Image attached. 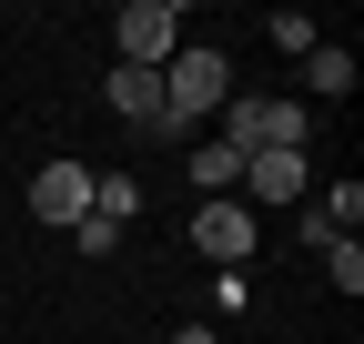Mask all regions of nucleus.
Instances as JSON below:
<instances>
[{"label": "nucleus", "instance_id": "ddd939ff", "mask_svg": "<svg viewBox=\"0 0 364 344\" xmlns=\"http://www.w3.org/2000/svg\"><path fill=\"white\" fill-rule=\"evenodd\" d=\"M71 243H81V253H91V264H102V253H112V243H122V223H102V213H81V223H71Z\"/></svg>", "mask_w": 364, "mask_h": 344}, {"label": "nucleus", "instance_id": "9d476101", "mask_svg": "<svg viewBox=\"0 0 364 344\" xmlns=\"http://www.w3.org/2000/svg\"><path fill=\"white\" fill-rule=\"evenodd\" d=\"M193 183H203V193H233V183H243V152L203 142V152H193Z\"/></svg>", "mask_w": 364, "mask_h": 344}, {"label": "nucleus", "instance_id": "1a4fd4ad", "mask_svg": "<svg viewBox=\"0 0 364 344\" xmlns=\"http://www.w3.org/2000/svg\"><path fill=\"white\" fill-rule=\"evenodd\" d=\"M314 223H324V233H354L364 223V183H324V193H314Z\"/></svg>", "mask_w": 364, "mask_h": 344}, {"label": "nucleus", "instance_id": "423d86ee", "mask_svg": "<svg viewBox=\"0 0 364 344\" xmlns=\"http://www.w3.org/2000/svg\"><path fill=\"white\" fill-rule=\"evenodd\" d=\"M233 193H253V203H294V193H314V162L304 152H243V183Z\"/></svg>", "mask_w": 364, "mask_h": 344}, {"label": "nucleus", "instance_id": "0eeeda50", "mask_svg": "<svg viewBox=\"0 0 364 344\" xmlns=\"http://www.w3.org/2000/svg\"><path fill=\"white\" fill-rule=\"evenodd\" d=\"M91 213H102V223H132V213H142V183H132V172H91Z\"/></svg>", "mask_w": 364, "mask_h": 344}, {"label": "nucleus", "instance_id": "4468645a", "mask_svg": "<svg viewBox=\"0 0 364 344\" xmlns=\"http://www.w3.org/2000/svg\"><path fill=\"white\" fill-rule=\"evenodd\" d=\"M182 344H213V324H182Z\"/></svg>", "mask_w": 364, "mask_h": 344}, {"label": "nucleus", "instance_id": "7ed1b4c3", "mask_svg": "<svg viewBox=\"0 0 364 344\" xmlns=\"http://www.w3.org/2000/svg\"><path fill=\"white\" fill-rule=\"evenodd\" d=\"M31 213L71 233L81 213H91V162H41V172H31Z\"/></svg>", "mask_w": 364, "mask_h": 344}, {"label": "nucleus", "instance_id": "f03ea898", "mask_svg": "<svg viewBox=\"0 0 364 344\" xmlns=\"http://www.w3.org/2000/svg\"><path fill=\"white\" fill-rule=\"evenodd\" d=\"M182 51V11H172V0H132V11L112 21V61L122 71H162Z\"/></svg>", "mask_w": 364, "mask_h": 344}, {"label": "nucleus", "instance_id": "f257e3e1", "mask_svg": "<svg viewBox=\"0 0 364 344\" xmlns=\"http://www.w3.org/2000/svg\"><path fill=\"white\" fill-rule=\"evenodd\" d=\"M223 102H233V61H223L213 41H182V51L162 61V112H172V132L203 122V112H223Z\"/></svg>", "mask_w": 364, "mask_h": 344}, {"label": "nucleus", "instance_id": "9b49d317", "mask_svg": "<svg viewBox=\"0 0 364 344\" xmlns=\"http://www.w3.org/2000/svg\"><path fill=\"white\" fill-rule=\"evenodd\" d=\"M263 41H273V51H294V61H304V51H314V41H324V31H314L304 11H273V21H263Z\"/></svg>", "mask_w": 364, "mask_h": 344}, {"label": "nucleus", "instance_id": "6e6552de", "mask_svg": "<svg viewBox=\"0 0 364 344\" xmlns=\"http://www.w3.org/2000/svg\"><path fill=\"white\" fill-rule=\"evenodd\" d=\"M304 81H314V92H354V51H344V41H314V51H304Z\"/></svg>", "mask_w": 364, "mask_h": 344}, {"label": "nucleus", "instance_id": "f8f14e48", "mask_svg": "<svg viewBox=\"0 0 364 344\" xmlns=\"http://www.w3.org/2000/svg\"><path fill=\"white\" fill-rule=\"evenodd\" d=\"M324 274H334L344 294H364V243H354V233H344V243H324Z\"/></svg>", "mask_w": 364, "mask_h": 344}, {"label": "nucleus", "instance_id": "20e7f679", "mask_svg": "<svg viewBox=\"0 0 364 344\" xmlns=\"http://www.w3.org/2000/svg\"><path fill=\"white\" fill-rule=\"evenodd\" d=\"M193 243L213 253L223 274H233L243 253H253V203H233V193H223V203H203V213H193Z\"/></svg>", "mask_w": 364, "mask_h": 344}, {"label": "nucleus", "instance_id": "39448f33", "mask_svg": "<svg viewBox=\"0 0 364 344\" xmlns=\"http://www.w3.org/2000/svg\"><path fill=\"white\" fill-rule=\"evenodd\" d=\"M112 112L132 122V132H162V142H182V132H172V112H162V71H122V61H112Z\"/></svg>", "mask_w": 364, "mask_h": 344}]
</instances>
